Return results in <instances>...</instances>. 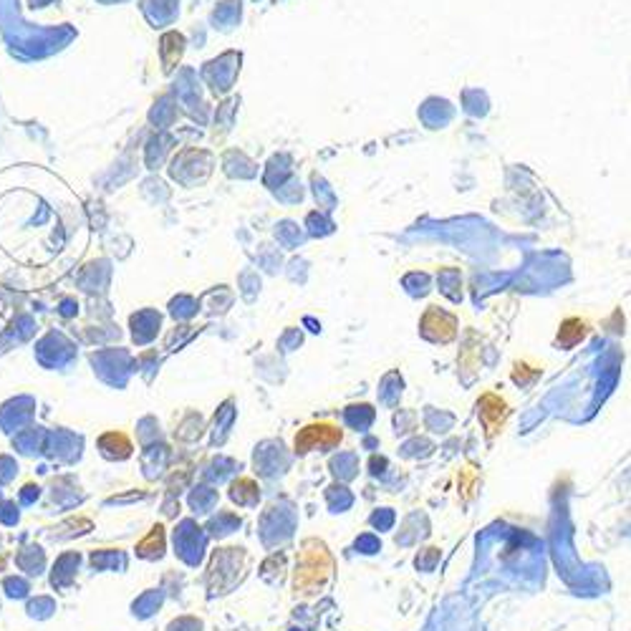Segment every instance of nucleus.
Segmentation results:
<instances>
[{
  "mask_svg": "<svg viewBox=\"0 0 631 631\" xmlns=\"http://www.w3.org/2000/svg\"><path fill=\"white\" fill-rule=\"evenodd\" d=\"M149 548H154L152 556H160V553L164 551V528H162V525H154V528H152V533L139 543L136 551H139V556H149Z\"/></svg>",
  "mask_w": 631,
  "mask_h": 631,
  "instance_id": "20e7f679",
  "label": "nucleus"
},
{
  "mask_svg": "<svg viewBox=\"0 0 631 631\" xmlns=\"http://www.w3.org/2000/svg\"><path fill=\"white\" fill-rule=\"evenodd\" d=\"M334 553L321 538H306L301 543L294 571V596L296 599H316L326 592L334 578Z\"/></svg>",
  "mask_w": 631,
  "mask_h": 631,
  "instance_id": "f257e3e1",
  "label": "nucleus"
},
{
  "mask_svg": "<svg viewBox=\"0 0 631 631\" xmlns=\"http://www.w3.org/2000/svg\"><path fill=\"white\" fill-rule=\"evenodd\" d=\"M478 415H480V422H483L485 434H487V437H495L497 432H500V427L505 425L511 409H508L505 399H500L497 394H485L483 399L478 402Z\"/></svg>",
  "mask_w": 631,
  "mask_h": 631,
  "instance_id": "7ed1b4c3",
  "label": "nucleus"
},
{
  "mask_svg": "<svg viewBox=\"0 0 631 631\" xmlns=\"http://www.w3.org/2000/svg\"><path fill=\"white\" fill-rule=\"evenodd\" d=\"M341 440H344L341 427L329 425V422H313V425H306L303 430H298L294 447H296L298 455H309L313 450H323L326 452L331 447H338Z\"/></svg>",
  "mask_w": 631,
  "mask_h": 631,
  "instance_id": "f03ea898",
  "label": "nucleus"
}]
</instances>
